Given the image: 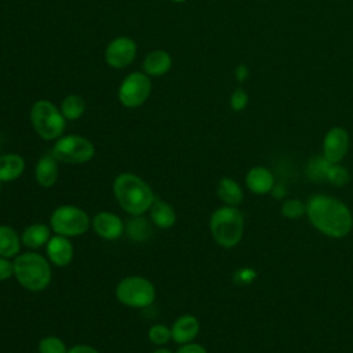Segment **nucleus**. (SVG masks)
<instances>
[{"instance_id":"423d86ee","label":"nucleus","mask_w":353,"mask_h":353,"mask_svg":"<svg viewBox=\"0 0 353 353\" xmlns=\"http://www.w3.org/2000/svg\"><path fill=\"white\" fill-rule=\"evenodd\" d=\"M116 298L128 307L142 309L153 303L156 290L148 279L142 276H128L119 281L116 287Z\"/></svg>"},{"instance_id":"a211bd4d","label":"nucleus","mask_w":353,"mask_h":353,"mask_svg":"<svg viewBox=\"0 0 353 353\" xmlns=\"http://www.w3.org/2000/svg\"><path fill=\"white\" fill-rule=\"evenodd\" d=\"M25 160L17 153H6L0 156V182H11L22 175Z\"/></svg>"},{"instance_id":"473e14b6","label":"nucleus","mask_w":353,"mask_h":353,"mask_svg":"<svg viewBox=\"0 0 353 353\" xmlns=\"http://www.w3.org/2000/svg\"><path fill=\"white\" fill-rule=\"evenodd\" d=\"M68 353H99V352L90 345L79 343V345H74L70 349H68Z\"/></svg>"},{"instance_id":"f704fd0d","label":"nucleus","mask_w":353,"mask_h":353,"mask_svg":"<svg viewBox=\"0 0 353 353\" xmlns=\"http://www.w3.org/2000/svg\"><path fill=\"white\" fill-rule=\"evenodd\" d=\"M272 193H273V197L281 199V197H284V194H285V189H284L283 185H276V183H274V186H273V189H272Z\"/></svg>"},{"instance_id":"f3484780","label":"nucleus","mask_w":353,"mask_h":353,"mask_svg":"<svg viewBox=\"0 0 353 353\" xmlns=\"http://www.w3.org/2000/svg\"><path fill=\"white\" fill-rule=\"evenodd\" d=\"M172 65L171 55L164 50H154L149 52L142 63L143 73H146L150 77H160L165 74Z\"/></svg>"},{"instance_id":"cd10ccee","label":"nucleus","mask_w":353,"mask_h":353,"mask_svg":"<svg viewBox=\"0 0 353 353\" xmlns=\"http://www.w3.org/2000/svg\"><path fill=\"white\" fill-rule=\"evenodd\" d=\"M349 179H350V175H349V171L345 167L339 165L338 163L332 164L330 167L327 181L330 183H332L334 186H343L349 182Z\"/></svg>"},{"instance_id":"4be33fe9","label":"nucleus","mask_w":353,"mask_h":353,"mask_svg":"<svg viewBox=\"0 0 353 353\" xmlns=\"http://www.w3.org/2000/svg\"><path fill=\"white\" fill-rule=\"evenodd\" d=\"M21 236L8 225H0V256L15 258L21 250Z\"/></svg>"},{"instance_id":"393cba45","label":"nucleus","mask_w":353,"mask_h":353,"mask_svg":"<svg viewBox=\"0 0 353 353\" xmlns=\"http://www.w3.org/2000/svg\"><path fill=\"white\" fill-rule=\"evenodd\" d=\"M39 353H68L66 345L58 336H44L39 342Z\"/></svg>"},{"instance_id":"0eeeda50","label":"nucleus","mask_w":353,"mask_h":353,"mask_svg":"<svg viewBox=\"0 0 353 353\" xmlns=\"http://www.w3.org/2000/svg\"><path fill=\"white\" fill-rule=\"evenodd\" d=\"M91 222L85 211L74 205L57 207L50 218L51 229L61 236L73 237L85 233Z\"/></svg>"},{"instance_id":"4468645a","label":"nucleus","mask_w":353,"mask_h":353,"mask_svg":"<svg viewBox=\"0 0 353 353\" xmlns=\"http://www.w3.org/2000/svg\"><path fill=\"white\" fill-rule=\"evenodd\" d=\"M199 331H200L199 320L193 314H183L178 317L171 327L172 341L179 345L190 343L197 336Z\"/></svg>"},{"instance_id":"9d476101","label":"nucleus","mask_w":353,"mask_h":353,"mask_svg":"<svg viewBox=\"0 0 353 353\" xmlns=\"http://www.w3.org/2000/svg\"><path fill=\"white\" fill-rule=\"evenodd\" d=\"M137 55V44L127 36L113 39L105 50V61L113 69H123L132 63Z\"/></svg>"},{"instance_id":"39448f33","label":"nucleus","mask_w":353,"mask_h":353,"mask_svg":"<svg viewBox=\"0 0 353 353\" xmlns=\"http://www.w3.org/2000/svg\"><path fill=\"white\" fill-rule=\"evenodd\" d=\"M30 121L36 134L44 141L58 139L66 124L61 110L47 99H39L32 105Z\"/></svg>"},{"instance_id":"dca6fc26","label":"nucleus","mask_w":353,"mask_h":353,"mask_svg":"<svg viewBox=\"0 0 353 353\" xmlns=\"http://www.w3.org/2000/svg\"><path fill=\"white\" fill-rule=\"evenodd\" d=\"M247 188L255 194H265L272 192L274 186L273 174L265 167H252L245 175Z\"/></svg>"},{"instance_id":"c756f323","label":"nucleus","mask_w":353,"mask_h":353,"mask_svg":"<svg viewBox=\"0 0 353 353\" xmlns=\"http://www.w3.org/2000/svg\"><path fill=\"white\" fill-rule=\"evenodd\" d=\"M14 276V262L10 258L0 256V281H4Z\"/></svg>"},{"instance_id":"412c9836","label":"nucleus","mask_w":353,"mask_h":353,"mask_svg":"<svg viewBox=\"0 0 353 353\" xmlns=\"http://www.w3.org/2000/svg\"><path fill=\"white\" fill-rule=\"evenodd\" d=\"M216 194L226 205H239L243 201V189L241 186L232 178H222L216 185Z\"/></svg>"},{"instance_id":"1a4fd4ad","label":"nucleus","mask_w":353,"mask_h":353,"mask_svg":"<svg viewBox=\"0 0 353 353\" xmlns=\"http://www.w3.org/2000/svg\"><path fill=\"white\" fill-rule=\"evenodd\" d=\"M152 83L146 73L132 72L124 77L119 87V101L125 108L141 106L150 95Z\"/></svg>"},{"instance_id":"72a5a7b5","label":"nucleus","mask_w":353,"mask_h":353,"mask_svg":"<svg viewBox=\"0 0 353 353\" xmlns=\"http://www.w3.org/2000/svg\"><path fill=\"white\" fill-rule=\"evenodd\" d=\"M234 74H236V79L239 81H243V80H245V77L248 74V70H247V68L244 65H239L236 68V70H234Z\"/></svg>"},{"instance_id":"7c9ffc66","label":"nucleus","mask_w":353,"mask_h":353,"mask_svg":"<svg viewBox=\"0 0 353 353\" xmlns=\"http://www.w3.org/2000/svg\"><path fill=\"white\" fill-rule=\"evenodd\" d=\"M255 277V272L252 269H239L234 274L236 283H251Z\"/></svg>"},{"instance_id":"6ab92c4d","label":"nucleus","mask_w":353,"mask_h":353,"mask_svg":"<svg viewBox=\"0 0 353 353\" xmlns=\"http://www.w3.org/2000/svg\"><path fill=\"white\" fill-rule=\"evenodd\" d=\"M150 212V219L152 222L160 228V229H170L175 225L176 215L171 204H168L164 200H156L153 201L152 207L149 208Z\"/></svg>"},{"instance_id":"ddd939ff","label":"nucleus","mask_w":353,"mask_h":353,"mask_svg":"<svg viewBox=\"0 0 353 353\" xmlns=\"http://www.w3.org/2000/svg\"><path fill=\"white\" fill-rule=\"evenodd\" d=\"M46 252L50 262L55 266H66L73 259V245L66 236H51L46 244Z\"/></svg>"},{"instance_id":"7ed1b4c3","label":"nucleus","mask_w":353,"mask_h":353,"mask_svg":"<svg viewBox=\"0 0 353 353\" xmlns=\"http://www.w3.org/2000/svg\"><path fill=\"white\" fill-rule=\"evenodd\" d=\"M14 276L17 281L32 292L43 291L51 281V268L48 259L37 252H23L14 258Z\"/></svg>"},{"instance_id":"2eb2a0df","label":"nucleus","mask_w":353,"mask_h":353,"mask_svg":"<svg viewBox=\"0 0 353 353\" xmlns=\"http://www.w3.org/2000/svg\"><path fill=\"white\" fill-rule=\"evenodd\" d=\"M58 160L52 154L41 156L34 167V178L37 183L43 188H51L58 181Z\"/></svg>"},{"instance_id":"f8f14e48","label":"nucleus","mask_w":353,"mask_h":353,"mask_svg":"<svg viewBox=\"0 0 353 353\" xmlns=\"http://www.w3.org/2000/svg\"><path fill=\"white\" fill-rule=\"evenodd\" d=\"M91 226L95 230V233L105 240H116L121 237L124 232L123 221L120 219V216L110 211L98 212L94 216Z\"/></svg>"},{"instance_id":"5701e85b","label":"nucleus","mask_w":353,"mask_h":353,"mask_svg":"<svg viewBox=\"0 0 353 353\" xmlns=\"http://www.w3.org/2000/svg\"><path fill=\"white\" fill-rule=\"evenodd\" d=\"M331 165L332 163H330L324 156H314L306 163L305 174L313 182H323L327 181V175Z\"/></svg>"},{"instance_id":"aec40b11","label":"nucleus","mask_w":353,"mask_h":353,"mask_svg":"<svg viewBox=\"0 0 353 353\" xmlns=\"http://www.w3.org/2000/svg\"><path fill=\"white\" fill-rule=\"evenodd\" d=\"M51 237V229L48 225L46 223H32L30 226H28L22 236H21V241L25 247L36 250L39 247H43L48 243Z\"/></svg>"},{"instance_id":"f03ea898","label":"nucleus","mask_w":353,"mask_h":353,"mask_svg":"<svg viewBox=\"0 0 353 353\" xmlns=\"http://www.w3.org/2000/svg\"><path fill=\"white\" fill-rule=\"evenodd\" d=\"M113 194L120 207L131 215L145 214L154 201L150 186L142 178L131 172H121L116 176Z\"/></svg>"},{"instance_id":"bb28decb","label":"nucleus","mask_w":353,"mask_h":353,"mask_svg":"<svg viewBox=\"0 0 353 353\" xmlns=\"http://www.w3.org/2000/svg\"><path fill=\"white\" fill-rule=\"evenodd\" d=\"M149 341L157 346L165 345L170 339H172L171 328H168L165 324H153L148 331Z\"/></svg>"},{"instance_id":"4c0bfd02","label":"nucleus","mask_w":353,"mask_h":353,"mask_svg":"<svg viewBox=\"0 0 353 353\" xmlns=\"http://www.w3.org/2000/svg\"><path fill=\"white\" fill-rule=\"evenodd\" d=\"M0 183H1V182H0Z\"/></svg>"},{"instance_id":"b1692460","label":"nucleus","mask_w":353,"mask_h":353,"mask_svg":"<svg viewBox=\"0 0 353 353\" xmlns=\"http://www.w3.org/2000/svg\"><path fill=\"white\" fill-rule=\"evenodd\" d=\"M85 110V102L80 95L70 94L63 98L61 103V113L66 120H77Z\"/></svg>"},{"instance_id":"e433bc0d","label":"nucleus","mask_w":353,"mask_h":353,"mask_svg":"<svg viewBox=\"0 0 353 353\" xmlns=\"http://www.w3.org/2000/svg\"><path fill=\"white\" fill-rule=\"evenodd\" d=\"M172 1H175V3H181V1H186V0H172Z\"/></svg>"},{"instance_id":"9b49d317","label":"nucleus","mask_w":353,"mask_h":353,"mask_svg":"<svg viewBox=\"0 0 353 353\" xmlns=\"http://www.w3.org/2000/svg\"><path fill=\"white\" fill-rule=\"evenodd\" d=\"M349 135L342 127L331 128L323 141V156L332 164L339 163L347 153Z\"/></svg>"},{"instance_id":"2f4dec72","label":"nucleus","mask_w":353,"mask_h":353,"mask_svg":"<svg viewBox=\"0 0 353 353\" xmlns=\"http://www.w3.org/2000/svg\"><path fill=\"white\" fill-rule=\"evenodd\" d=\"M176 353H208V352L201 345L190 342V343H185L181 347H178Z\"/></svg>"},{"instance_id":"a878e982","label":"nucleus","mask_w":353,"mask_h":353,"mask_svg":"<svg viewBox=\"0 0 353 353\" xmlns=\"http://www.w3.org/2000/svg\"><path fill=\"white\" fill-rule=\"evenodd\" d=\"M281 214L288 219H296L306 214V205L301 200L287 199L281 204Z\"/></svg>"},{"instance_id":"6e6552de","label":"nucleus","mask_w":353,"mask_h":353,"mask_svg":"<svg viewBox=\"0 0 353 353\" xmlns=\"http://www.w3.org/2000/svg\"><path fill=\"white\" fill-rule=\"evenodd\" d=\"M51 154L62 163L83 164L90 161L95 154V148L91 141L80 135L59 137L52 146Z\"/></svg>"},{"instance_id":"f257e3e1","label":"nucleus","mask_w":353,"mask_h":353,"mask_svg":"<svg viewBox=\"0 0 353 353\" xmlns=\"http://www.w3.org/2000/svg\"><path fill=\"white\" fill-rule=\"evenodd\" d=\"M305 205L310 223L323 234L341 239L350 233L353 215L341 200L325 194H314Z\"/></svg>"},{"instance_id":"c85d7f7f","label":"nucleus","mask_w":353,"mask_h":353,"mask_svg":"<svg viewBox=\"0 0 353 353\" xmlns=\"http://www.w3.org/2000/svg\"><path fill=\"white\" fill-rule=\"evenodd\" d=\"M247 102H248V97L243 90L237 88L236 91H233V94L230 97V106L233 110H236V112L243 110L247 106Z\"/></svg>"},{"instance_id":"c9c22d12","label":"nucleus","mask_w":353,"mask_h":353,"mask_svg":"<svg viewBox=\"0 0 353 353\" xmlns=\"http://www.w3.org/2000/svg\"><path fill=\"white\" fill-rule=\"evenodd\" d=\"M152 353H172V352L170 349H167V347H159V349L153 350Z\"/></svg>"},{"instance_id":"20e7f679","label":"nucleus","mask_w":353,"mask_h":353,"mask_svg":"<svg viewBox=\"0 0 353 353\" xmlns=\"http://www.w3.org/2000/svg\"><path fill=\"white\" fill-rule=\"evenodd\" d=\"M210 230L221 247L232 248L240 243L244 233L243 214L233 205L221 207L210 218Z\"/></svg>"}]
</instances>
